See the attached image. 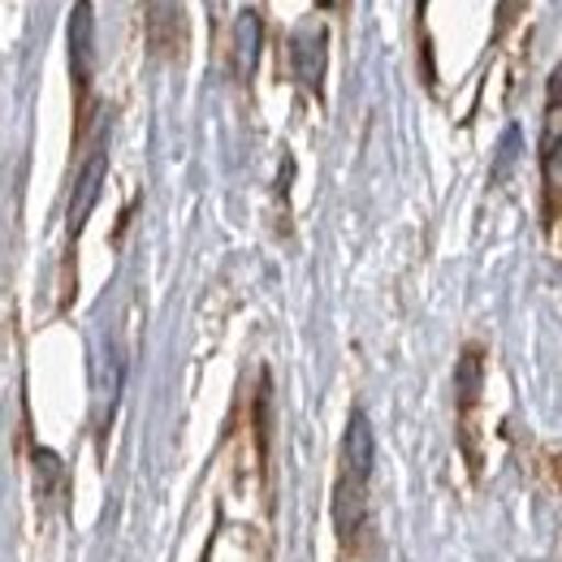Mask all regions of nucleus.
Returning <instances> with one entry per match:
<instances>
[{"mask_svg": "<svg viewBox=\"0 0 562 562\" xmlns=\"http://www.w3.org/2000/svg\"><path fill=\"white\" fill-rule=\"evenodd\" d=\"M104 178H109V147L104 139L91 147V156L82 160V169H78V178H74V191H70V234H78L82 225H87V216L95 212V200H100V191H104Z\"/></svg>", "mask_w": 562, "mask_h": 562, "instance_id": "obj_1", "label": "nucleus"}, {"mask_svg": "<svg viewBox=\"0 0 562 562\" xmlns=\"http://www.w3.org/2000/svg\"><path fill=\"white\" fill-rule=\"evenodd\" d=\"M372 468H376V437H372V420L363 412H351L347 432H342V472L347 481L368 485L372 481Z\"/></svg>", "mask_w": 562, "mask_h": 562, "instance_id": "obj_2", "label": "nucleus"}, {"mask_svg": "<svg viewBox=\"0 0 562 562\" xmlns=\"http://www.w3.org/2000/svg\"><path fill=\"white\" fill-rule=\"evenodd\" d=\"M95 66V18H91V0H74L70 13V74L74 87L87 91Z\"/></svg>", "mask_w": 562, "mask_h": 562, "instance_id": "obj_3", "label": "nucleus"}, {"mask_svg": "<svg viewBox=\"0 0 562 562\" xmlns=\"http://www.w3.org/2000/svg\"><path fill=\"white\" fill-rule=\"evenodd\" d=\"M325 48H329V40H325L321 26H307V31H299V35L290 40L294 74H299V82L312 87V91H321V82H325Z\"/></svg>", "mask_w": 562, "mask_h": 562, "instance_id": "obj_4", "label": "nucleus"}, {"mask_svg": "<svg viewBox=\"0 0 562 562\" xmlns=\"http://www.w3.org/2000/svg\"><path fill=\"white\" fill-rule=\"evenodd\" d=\"M260 48H265V22H260L256 9H243L234 18V66H238V78H251L256 74Z\"/></svg>", "mask_w": 562, "mask_h": 562, "instance_id": "obj_5", "label": "nucleus"}, {"mask_svg": "<svg viewBox=\"0 0 562 562\" xmlns=\"http://www.w3.org/2000/svg\"><path fill=\"white\" fill-rule=\"evenodd\" d=\"M95 407H100V424H109L113 407H117V394H122V355L117 347H100L95 355Z\"/></svg>", "mask_w": 562, "mask_h": 562, "instance_id": "obj_6", "label": "nucleus"}, {"mask_svg": "<svg viewBox=\"0 0 562 562\" xmlns=\"http://www.w3.org/2000/svg\"><path fill=\"white\" fill-rule=\"evenodd\" d=\"M147 35L156 53H178L182 48V13L178 0H151L147 4Z\"/></svg>", "mask_w": 562, "mask_h": 562, "instance_id": "obj_7", "label": "nucleus"}, {"mask_svg": "<svg viewBox=\"0 0 562 562\" xmlns=\"http://www.w3.org/2000/svg\"><path fill=\"white\" fill-rule=\"evenodd\" d=\"M546 187H550V195H562V139L546 147Z\"/></svg>", "mask_w": 562, "mask_h": 562, "instance_id": "obj_8", "label": "nucleus"}, {"mask_svg": "<svg viewBox=\"0 0 562 562\" xmlns=\"http://www.w3.org/2000/svg\"><path fill=\"white\" fill-rule=\"evenodd\" d=\"M420 4H424V0H420Z\"/></svg>", "mask_w": 562, "mask_h": 562, "instance_id": "obj_9", "label": "nucleus"}]
</instances>
